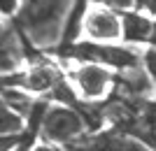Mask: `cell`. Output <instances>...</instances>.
<instances>
[{
  "label": "cell",
  "mask_w": 156,
  "mask_h": 151,
  "mask_svg": "<svg viewBox=\"0 0 156 151\" xmlns=\"http://www.w3.org/2000/svg\"><path fill=\"white\" fill-rule=\"evenodd\" d=\"M75 0H19L14 12L16 33L30 46L58 49Z\"/></svg>",
  "instance_id": "6da1fadb"
},
{
  "label": "cell",
  "mask_w": 156,
  "mask_h": 151,
  "mask_svg": "<svg viewBox=\"0 0 156 151\" xmlns=\"http://www.w3.org/2000/svg\"><path fill=\"white\" fill-rule=\"evenodd\" d=\"M82 105H84V100L79 105H65V102L51 105L49 102L40 116L37 137L44 144H58L63 149H70L82 135L91 130V123H89Z\"/></svg>",
  "instance_id": "7a4b0ae2"
},
{
  "label": "cell",
  "mask_w": 156,
  "mask_h": 151,
  "mask_svg": "<svg viewBox=\"0 0 156 151\" xmlns=\"http://www.w3.org/2000/svg\"><path fill=\"white\" fill-rule=\"evenodd\" d=\"M58 56L70 60H89V63H100L112 70H130V67L142 65V53L133 46H119L114 42H70V44L56 49Z\"/></svg>",
  "instance_id": "3957f363"
},
{
  "label": "cell",
  "mask_w": 156,
  "mask_h": 151,
  "mask_svg": "<svg viewBox=\"0 0 156 151\" xmlns=\"http://www.w3.org/2000/svg\"><path fill=\"white\" fill-rule=\"evenodd\" d=\"M114 79H117V70L105 67L100 63H89V60H79V65L70 70L75 93L86 102H98L107 98L114 88Z\"/></svg>",
  "instance_id": "277c9868"
},
{
  "label": "cell",
  "mask_w": 156,
  "mask_h": 151,
  "mask_svg": "<svg viewBox=\"0 0 156 151\" xmlns=\"http://www.w3.org/2000/svg\"><path fill=\"white\" fill-rule=\"evenodd\" d=\"M82 30L96 42H119L121 39V14L103 0L86 2L82 14Z\"/></svg>",
  "instance_id": "5b68a950"
},
{
  "label": "cell",
  "mask_w": 156,
  "mask_h": 151,
  "mask_svg": "<svg viewBox=\"0 0 156 151\" xmlns=\"http://www.w3.org/2000/svg\"><path fill=\"white\" fill-rule=\"evenodd\" d=\"M23 125H26V121L0 98V132H19L23 130Z\"/></svg>",
  "instance_id": "8992f818"
},
{
  "label": "cell",
  "mask_w": 156,
  "mask_h": 151,
  "mask_svg": "<svg viewBox=\"0 0 156 151\" xmlns=\"http://www.w3.org/2000/svg\"><path fill=\"white\" fill-rule=\"evenodd\" d=\"M33 144H35V139H33L26 130L0 132V151H7V149H28V146H33Z\"/></svg>",
  "instance_id": "52a82bcc"
},
{
  "label": "cell",
  "mask_w": 156,
  "mask_h": 151,
  "mask_svg": "<svg viewBox=\"0 0 156 151\" xmlns=\"http://www.w3.org/2000/svg\"><path fill=\"white\" fill-rule=\"evenodd\" d=\"M16 7H19V0H0V14L2 16H14Z\"/></svg>",
  "instance_id": "ba28073f"
},
{
  "label": "cell",
  "mask_w": 156,
  "mask_h": 151,
  "mask_svg": "<svg viewBox=\"0 0 156 151\" xmlns=\"http://www.w3.org/2000/svg\"><path fill=\"white\" fill-rule=\"evenodd\" d=\"M103 2H107L112 7H130L133 5V0H103Z\"/></svg>",
  "instance_id": "9c48e42d"
},
{
  "label": "cell",
  "mask_w": 156,
  "mask_h": 151,
  "mask_svg": "<svg viewBox=\"0 0 156 151\" xmlns=\"http://www.w3.org/2000/svg\"><path fill=\"white\" fill-rule=\"evenodd\" d=\"M7 30H9V28H5V26H2V21H0V39L7 35Z\"/></svg>",
  "instance_id": "30bf717a"
}]
</instances>
